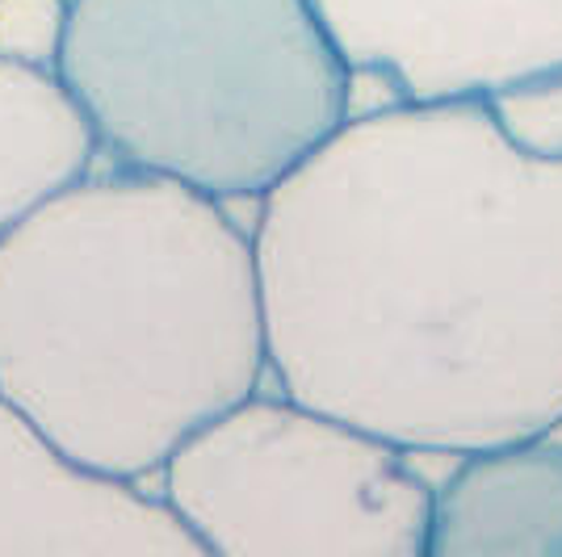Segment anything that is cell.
<instances>
[{
    "label": "cell",
    "instance_id": "6da1fadb",
    "mask_svg": "<svg viewBox=\"0 0 562 557\" xmlns=\"http://www.w3.org/2000/svg\"><path fill=\"white\" fill-rule=\"evenodd\" d=\"M281 395L407 453L562 423V160L483 96H398L315 147L252 223Z\"/></svg>",
    "mask_w": 562,
    "mask_h": 557
},
{
    "label": "cell",
    "instance_id": "7a4b0ae2",
    "mask_svg": "<svg viewBox=\"0 0 562 557\" xmlns=\"http://www.w3.org/2000/svg\"><path fill=\"white\" fill-rule=\"evenodd\" d=\"M252 235L101 160L0 235V398L76 465L147 487L265 382Z\"/></svg>",
    "mask_w": 562,
    "mask_h": 557
},
{
    "label": "cell",
    "instance_id": "3957f363",
    "mask_svg": "<svg viewBox=\"0 0 562 557\" xmlns=\"http://www.w3.org/2000/svg\"><path fill=\"white\" fill-rule=\"evenodd\" d=\"M59 80L105 160L260 202L349 122L315 0H71Z\"/></svg>",
    "mask_w": 562,
    "mask_h": 557
},
{
    "label": "cell",
    "instance_id": "277c9868",
    "mask_svg": "<svg viewBox=\"0 0 562 557\" xmlns=\"http://www.w3.org/2000/svg\"><path fill=\"white\" fill-rule=\"evenodd\" d=\"M412 453L252 390L160 469V499L206 557H424L432 487Z\"/></svg>",
    "mask_w": 562,
    "mask_h": 557
},
{
    "label": "cell",
    "instance_id": "5b68a950",
    "mask_svg": "<svg viewBox=\"0 0 562 557\" xmlns=\"http://www.w3.org/2000/svg\"><path fill=\"white\" fill-rule=\"evenodd\" d=\"M352 76L398 96H487L562 68V0H315Z\"/></svg>",
    "mask_w": 562,
    "mask_h": 557
},
{
    "label": "cell",
    "instance_id": "8992f818",
    "mask_svg": "<svg viewBox=\"0 0 562 557\" xmlns=\"http://www.w3.org/2000/svg\"><path fill=\"white\" fill-rule=\"evenodd\" d=\"M0 557H206L177 511L76 465L0 398Z\"/></svg>",
    "mask_w": 562,
    "mask_h": 557
},
{
    "label": "cell",
    "instance_id": "52a82bcc",
    "mask_svg": "<svg viewBox=\"0 0 562 557\" xmlns=\"http://www.w3.org/2000/svg\"><path fill=\"white\" fill-rule=\"evenodd\" d=\"M424 557H562V423L458 453Z\"/></svg>",
    "mask_w": 562,
    "mask_h": 557
},
{
    "label": "cell",
    "instance_id": "ba28073f",
    "mask_svg": "<svg viewBox=\"0 0 562 557\" xmlns=\"http://www.w3.org/2000/svg\"><path fill=\"white\" fill-rule=\"evenodd\" d=\"M101 147L59 71L0 59V235L76 185Z\"/></svg>",
    "mask_w": 562,
    "mask_h": 557
},
{
    "label": "cell",
    "instance_id": "9c48e42d",
    "mask_svg": "<svg viewBox=\"0 0 562 557\" xmlns=\"http://www.w3.org/2000/svg\"><path fill=\"white\" fill-rule=\"evenodd\" d=\"M483 101L516 147L562 160V68L504 84Z\"/></svg>",
    "mask_w": 562,
    "mask_h": 557
},
{
    "label": "cell",
    "instance_id": "30bf717a",
    "mask_svg": "<svg viewBox=\"0 0 562 557\" xmlns=\"http://www.w3.org/2000/svg\"><path fill=\"white\" fill-rule=\"evenodd\" d=\"M71 0H0V59L25 68H59Z\"/></svg>",
    "mask_w": 562,
    "mask_h": 557
}]
</instances>
